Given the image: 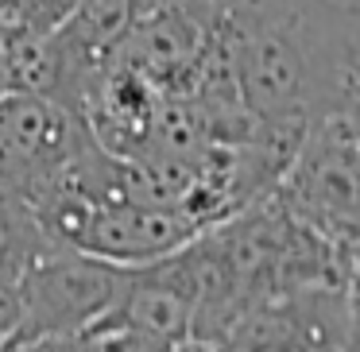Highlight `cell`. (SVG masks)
Here are the masks:
<instances>
[{
    "mask_svg": "<svg viewBox=\"0 0 360 352\" xmlns=\"http://www.w3.org/2000/svg\"><path fill=\"white\" fill-rule=\"evenodd\" d=\"M236 93L256 117L310 120L360 97V16L349 0H225Z\"/></svg>",
    "mask_w": 360,
    "mask_h": 352,
    "instance_id": "obj_1",
    "label": "cell"
},
{
    "mask_svg": "<svg viewBox=\"0 0 360 352\" xmlns=\"http://www.w3.org/2000/svg\"><path fill=\"white\" fill-rule=\"evenodd\" d=\"M275 202L298 225L356 248L360 233V140L356 105L306 120L298 151L275 186Z\"/></svg>",
    "mask_w": 360,
    "mask_h": 352,
    "instance_id": "obj_2",
    "label": "cell"
},
{
    "mask_svg": "<svg viewBox=\"0 0 360 352\" xmlns=\"http://www.w3.org/2000/svg\"><path fill=\"white\" fill-rule=\"evenodd\" d=\"M120 279H124L120 263L97 259L78 248H47L16 279L20 325L12 337L51 341V337L86 333L109 313Z\"/></svg>",
    "mask_w": 360,
    "mask_h": 352,
    "instance_id": "obj_3",
    "label": "cell"
},
{
    "mask_svg": "<svg viewBox=\"0 0 360 352\" xmlns=\"http://www.w3.org/2000/svg\"><path fill=\"white\" fill-rule=\"evenodd\" d=\"M97 143L86 117L35 93H0V182L32 202L78 151Z\"/></svg>",
    "mask_w": 360,
    "mask_h": 352,
    "instance_id": "obj_4",
    "label": "cell"
},
{
    "mask_svg": "<svg viewBox=\"0 0 360 352\" xmlns=\"http://www.w3.org/2000/svg\"><path fill=\"white\" fill-rule=\"evenodd\" d=\"M202 233L186 205H155V202H124L89 209L74 248L120 267L151 263L167 252L182 248Z\"/></svg>",
    "mask_w": 360,
    "mask_h": 352,
    "instance_id": "obj_5",
    "label": "cell"
},
{
    "mask_svg": "<svg viewBox=\"0 0 360 352\" xmlns=\"http://www.w3.org/2000/svg\"><path fill=\"white\" fill-rule=\"evenodd\" d=\"M210 352H306V325L295 294H267L248 302Z\"/></svg>",
    "mask_w": 360,
    "mask_h": 352,
    "instance_id": "obj_6",
    "label": "cell"
},
{
    "mask_svg": "<svg viewBox=\"0 0 360 352\" xmlns=\"http://www.w3.org/2000/svg\"><path fill=\"white\" fill-rule=\"evenodd\" d=\"M47 248H58V244L47 240L32 205L0 182V279L16 282L24 275V267L32 259H39Z\"/></svg>",
    "mask_w": 360,
    "mask_h": 352,
    "instance_id": "obj_7",
    "label": "cell"
},
{
    "mask_svg": "<svg viewBox=\"0 0 360 352\" xmlns=\"http://www.w3.org/2000/svg\"><path fill=\"white\" fill-rule=\"evenodd\" d=\"M20 325V294L12 279H0V341H8Z\"/></svg>",
    "mask_w": 360,
    "mask_h": 352,
    "instance_id": "obj_8",
    "label": "cell"
},
{
    "mask_svg": "<svg viewBox=\"0 0 360 352\" xmlns=\"http://www.w3.org/2000/svg\"><path fill=\"white\" fill-rule=\"evenodd\" d=\"M39 12H43V0H8V8H4L0 20H8L12 27H35Z\"/></svg>",
    "mask_w": 360,
    "mask_h": 352,
    "instance_id": "obj_9",
    "label": "cell"
},
{
    "mask_svg": "<svg viewBox=\"0 0 360 352\" xmlns=\"http://www.w3.org/2000/svg\"><path fill=\"white\" fill-rule=\"evenodd\" d=\"M78 4H82V0H43V12H39V24H35V27H39V32H47V27H55L58 20L70 16Z\"/></svg>",
    "mask_w": 360,
    "mask_h": 352,
    "instance_id": "obj_10",
    "label": "cell"
},
{
    "mask_svg": "<svg viewBox=\"0 0 360 352\" xmlns=\"http://www.w3.org/2000/svg\"><path fill=\"white\" fill-rule=\"evenodd\" d=\"M8 39H12V27L0 20V93H8Z\"/></svg>",
    "mask_w": 360,
    "mask_h": 352,
    "instance_id": "obj_11",
    "label": "cell"
},
{
    "mask_svg": "<svg viewBox=\"0 0 360 352\" xmlns=\"http://www.w3.org/2000/svg\"><path fill=\"white\" fill-rule=\"evenodd\" d=\"M0 352H47L43 341H20V337H8V341H0Z\"/></svg>",
    "mask_w": 360,
    "mask_h": 352,
    "instance_id": "obj_12",
    "label": "cell"
},
{
    "mask_svg": "<svg viewBox=\"0 0 360 352\" xmlns=\"http://www.w3.org/2000/svg\"><path fill=\"white\" fill-rule=\"evenodd\" d=\"M167 352H210V348L198 344V341H182V344H174V348H167Z\"/></svg>",
    "mask_w": 360,
    "mask_h": 352,
    "instance_id": "obj_13",
    "label": "cell"
},
{
    "mask_svg": "<svg viewBox=\"0 0 360 352\" xmlns=\"http://www.w3.org/2000/svg\"><path fill=\"white\" fill-rule=\"evenodd\" d=\"M4 8H8V0H0V16H4Z\"/></svg>",
    "mask_w": 360,
    "mask_h": 352,
    "instance_id": "obj_14",
    "label": "cell"
}]
</instances>
